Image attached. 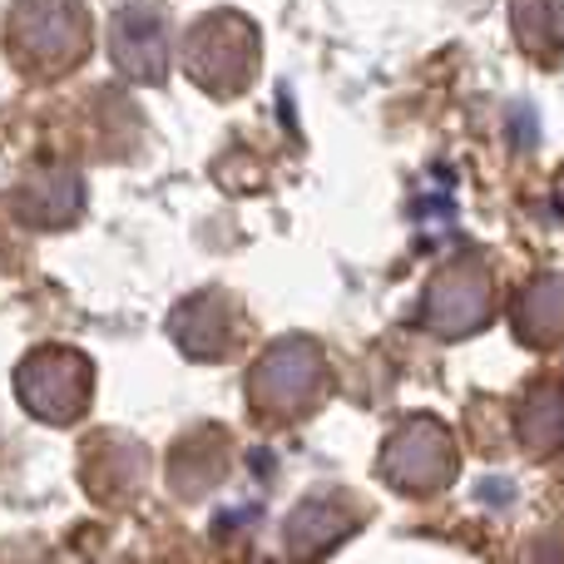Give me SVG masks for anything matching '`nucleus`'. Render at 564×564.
Segmentation results:
<instances>
[{
	"label": "nucleus",
	"mask_w": 564,
	"mask_h": 564,
	"mask_svg": "<svg viewBox=\"0 0 564 564\" xmlns=\"http://www.w3.org/2000/svg\"><path fill=\"white\" fill-rule=\"evenodd\" d=\"M258 55H263V40H258V25L243 15V10H208V15H198L184 35L188 79L218 99H234L253 85Z\"/></svg>",
	"instance_id": "obj_3"
},
{
	"label": "nucleus",
	"mask_w": 564,
	"mask_h": 564,
	"mask_svg": "<svg viewBox=\"0 0 564 564\" xmlns=\"http://www.w3.org/2000/svg\"><path fill=\"white\" fill-rule=\"evenodd\" d=\"M496 317V282L480 263L456 258V263L436 268L421 292V322H426L436 337H466L480 332Z\"/></svg>",
	"instance_id": "obj_6"
},
{
	"label": "nucleus",
	"mask_w": 564,
	"mask_h": 564,
	"mask_svg": "<svg viewBox=\"0 0 564 564\" xmlns=\"http://www.w3.org/2000/svg\"><path fill=\"white\" fill-rule=\"evenodd\" d=\"M169 337L194 361H224L238 347V307L224 292H198L178 302V312L169 317Z\"/></svg>",
	"instance_id": "obj_9"
},
{
	"label": "nucleus",
	"mask_w": 564,
	"mask_h": 564,
	"mask_svg": "<svg viewBox=\"0 0 564 564\" xmlns=\"http://www.w3.org/2000/svg\"><path fill=\"white\" fill-rule=\"evenodd\" d=\"M10 214L25 228H69L85 214V174L69 164H35L10 188Z\"/></svg>",
	"instance_id": "obj_8"
},
{
	"label": "nucleus",
	"mask_w": 564,
	"mask_h": 564,
	"mask_svg": "<svg viewBox=\"0 0 564 564\" xmlns=\"http://www.w3.org/2000/svg\"><path fill=\"white\" fill-rule=\"evenodd\" d=\"M510 30L525 55L555 65L564 55V0H510Z\"/></svg>",
	"instance_id": "obj_13"
},
{
	"label": "nucleus",
	"mask_w": 564,
	"mask_h": 564,
	"mask_svg": "<svg viewBox=\"0 0 564 564\" xmlns=\"http://www.w3.org/2000/svg\"><path fill=\"white\" fill-rule=\"evenodd\" d=\"M95 25L79 0H15L6 20V45L25 75L59 79L85 65Z\"/></svg>",
	"instance_id": "obj_1"
},
{
	"label": "nucleus",
	"mask_w": 564,
	"mask_h": 564,
	"mask_svg": "<svg viewBox=\"0 0 564 564\" xmlns=\"http://www.w3.org/2000/svg\"><path fill=\"white\" fill-rule=\"evenodd\" d=\"M516 436L525 451H555L564 441V381H535L516 406Z\"/></svg>",
	"instance_id": "obj_12"
},
{
	"label": "nucleus",
	"mask_w": 564,
	"mask_h": 564,
	"mask_svg": "<svg viewBox=\"0 0 564 564\" xmlns=\"http://www.w3.org/2000/svg\"><path fill=\"white\" fill-rule=\"evenodd\" d=\"M361 520H367V516H361V510H347V506H341V496L302 500V506L292 510L288 530H282L292 564H317L322 555H332V550H337L341 540L361 525Z\"/></svg>",
	"instance_id": "obj_10"
},
{
	"label": "nucleus",
	"mask_w": 564,
	"mask_h": 564,
	"mask_svg": "<svg viewBox=\"0 0 564 564\" xmlns=\"http://www.w3.org/2000/svg\"><path fill=\"white\" fill-rule=\"evenodd\" d=\"M510 322H516V332H520L525 347H555V341L564 337V282L560 278L530 282V288L520 292Z\"/></svg>",
	"instance_id": "obj_11"
},
{
	"label": "nucleus",
	"mask_w": 564,
	"mask_h": 564,
	"mask_svg": "<svg viewBox=\"0 0 564 564\" xmlns=\"http://www.w3.org/2000/svg\"><path fill=\"white\" fill-rule=\"evenodd\" d=\"M15 397L45 426H75L95 401V367L75 347H35L15 367Z\"/></svg>",
	"instance_id": "obj_4"
},
{
	"label": "nucleus",
	"mask_w": 564,
	"mask_h": 564,
	"mask_svg": "<svg viewBox=\"0 0 564 564\" xmlns=\"http://www.w3.org/2000/svg\"><path fill=\"white\" fill-rule=\"evenodd\" d=\"M109 59L124 79L134 85H159L169 75V20L159 6H134L115 10L109 20Z\"/></svg>",
	"instance_id": "obj_7"
},
{
	"label": "nucleus",
	"mask_w": 564,
	"mask_h": 564,
	"mask_svg": "<svg viewBox=\"0 0 564 564\" xmlns=\"http://www.w3.org/2000/svg\"><path fill=\"white\" fill-rule=\"evenodd\" d=\"M332 371L327 357L312 337H282L278 347H268L258 357V367L248 371V401L263 421L273 426H297L327 401Z\"/></svg>",
	"instance_id": "obj_2"
},
{
	"label": "nucleus",
	"mask_w": 564,
	"mask_h": 564,
	"mask_svg": "<svg viewBox=\"0 0 564 564\" xmlns=\"http://www.w3.org/2000/svg\"><path fill=\"white\" fill-rule=\"evenodd\" d=\"M456 476V441L436 416H406L381 446V480L401 496H436Z\"/></svg>",
	"instance_id": "obj_5"
}]
</instances>
